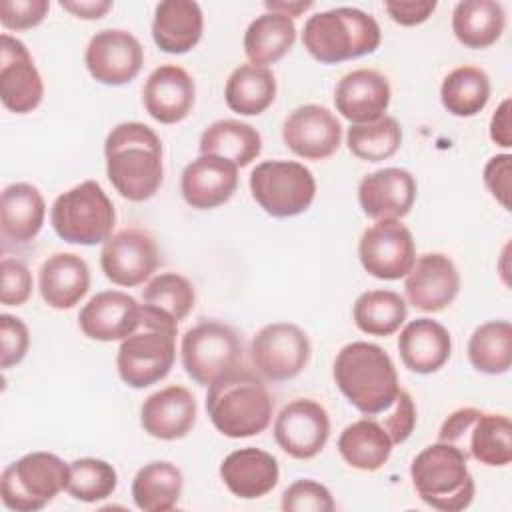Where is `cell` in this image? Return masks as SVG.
I'll use <instances>...</instances> for the list:
<instances>
[{
	"label": "cell",
	"instance_id": "27",
	"mask_svg": "<svg viewBox=\"0 0 512 512\" xmlns=\"http://www.w3.org/2000/svg\"><path fill=\"white\" fill-rule=\"evenodd\" d=\"M38 288L50 308L70 310L88 294L90 268L74 252H56L42 262Z\"/></svg>",
	"mask_w": 512,
	"mask_h": 512
},
{
	"label": "cell",
	"instance_id": "30",
	"mask_svg": "<svg viewBox=\"0 0 512 512\" xmlns=\"http://www.w3.org/2000/svg\"><path fill=\"white\" fill-rule=\"evenodd\" d=\"M46 216L40 190L28 182H14L2 190L0 232L10 244L22 246L38 236Z\"/></svg>",
	"mask_w": 512,
	"mask_h": 512
},
{
	"label": "cell",
	"instance_id": "35",
	"mask_svg": "<svg viewBox=\"0 0 512 512\" xmlns=\"http://www.w3.org/2000/svg\"><path fill=\"white\" fill-rule=\"evenodd\" d=\"M262 152L260 132L240 120L224 118L212 122L200 136V154H214L234 162L238 168L252 164Z\"/></svg>",
	"mask_w": 512,
	"mask_h": 512
},
{
	"label": "cell",
	"instance_id": "16",
	"mask_svg": "<svg viewBox=\"0 0 512 512\" xmlns=\"http://www.w3.org/2000/svg\"><path fill=\"white\" fill-rule=\"evenodd\" d=\"M90 76L106 86L132 82L144 64V48L128 30L106 28L96 32L84 54Z\"/></svg>",
	"mask_w": 512,
	"mask_h": 512
},
{
	"label": "cell",
	"instance_id": "9",
	"mask_svg": "<svg viewBox=\"0 0 512 512\" xmlns=\"http://www.w3.org/2000/svg\"><path fill=\"white\" fill-rule=\"evenodd\" d=\"M70 464L52 452H30L8 464L0 476V498L8 510L36 512L66 490Z\"/></svg>",
	"mask_w": 512,
	"mask_h": 512
},
{
	"label": "cell",
	"instance_id": "41",
	"mask_svg": "<svg viewBox=\"0 0 512 512\" xmlns=\"http://www.w3.org/2000/svg\"><path fill=\"white\" fill-rule=\"evenodd\" d=\"M196 302L194 286L178 272H162L154 276L142 290V304L150 306L172 320H184Z\"/></svg>",
	"mask_w": 512,
	"mask_h": 512
},
{
	"label": "cell",
	"instance_id": "52",
	"mask_svg": "<svg viewBox=\"0 0 512 512\" xmlns=\"http://www.w3.org/2000/svg\"><path fill=\"white\" fill-rule=\"evenodd\" d=\"M264 6H266V10L268 12H278V14H284V16H288V18H296V16H300L302 12H306V10H310L312 6H314V2H310V0H292V2H286V0H272V2H264Z\"/></svg>",
	"mask_w": 512,
	"mask_h": 512
},
{
	"label": "cell",
	"instance_id": "26",
	"mask_svg": "<svg viewBox=\"0 0 512 512\" xmlns=\"http://www.w3.org/2000/svg\"><path fill=\"white\" fill-rule=\"evenodd\" d=\"M224 486L242 500H256L272 492L280 478L278 460L260 448L246 446L230 452L220 464Z\"/></svg>",
	"mask_w": 512,
	"mask_h": 512
},
{
	"label": "cell",
	"instance_id": "33",
	"mask_svg": "<svg viewBox=\"0 0 512 512\" xmlns=\"http://www.w3.org/2000/svg\"><path fill=\"white\" fill-rule=\"evenodd\" d=\"M296 42V24L278 12L256 16L244 32V52L250 64L266 66L282 60Z\"/></svg>",
	"mask_w": 512,
	"mask_h": 512
},
{
	"label": "cell",
	"instance_id": "20",
	"mask_svg": "<svg viewBox=\"0 0 512 512\" xmlns=\"http://www.w3.org/2000/svg\"><path fill=\"white\" fill-rule=\"evenodd\" d=\"M78 326L90 340H124L140 326V304L122 290L98 292L82 306Z\"/></svg>",
	"mask_w": 512,
	"mask_h": 512
},
{
	"label": "cell",
	"instance_id": "22",
	"mask_svg": "<svg viewBox=\"0 0 512 512\" xmlns=\"http://www.w3.org/2000/svg\"><path fill=\"white\" fill-rule=\"evenodd\" d=\"M416 180L404 168H380L358 184V202L372 220H400L416 200Z\"/></svg>",
	"mask_w": 512,
	"mask_h": 512
},
{
	"label": "cell",
	"instance_id": "25",
	"mask_svg": "<svg viewBox=\"0 0 512 512\" xmlns=\"http://www.w3.org/2000/svg\"><path fill=\"white\" fill-rule=\"evenodd\" d=\"M194 394L178 384L166 386L150 394L140 408V424L144 432L158 440H180L196 424Z\"/></svg>",
	"mask_w": 512,
	"mask_h": 512
},
{
	"label": "cell",
	"instance_id": "13",
	"mask_svg": "<svg viewBox=\"0 0 512 512\" xmlns=\"http://www.w3.org/2000/svg\"><path fill=\"white\" fill-rule=\"evenodd\" d=\"M358 258L370 276L400 280L416 262L412 232L400 220H376L360 236Z\"/></svg>",
	"mask_w": 512,
	"mask_h": 512
},
{
	"label": "cell",
	"instance_id": "44",
	"mask_svg": "<svg viewBox=\"0 0 512 512\" xmlns=\"http://www.w3.org/2000/svg\"><path fill=\"white\" fill-rule=\"evenodd\" d=\"M30 348V332L28 326L12 316L0 314V366L8 370L20 364Z\"/></svg>",
	"mask_w": 512,
	"mask_h": 512
},
{
	"label": "cell",
	"instance_id": "36",
	"mask_svg": "<svg viewBox=\"0 0 512 512\" xmlns=\"http://www.w3.org/2000/svg\"><path fill=\"white\" fill-rule=\"evenodd\" d=\"M184 490L180 468L166 460L144 464L132 480V500L144 512L172 510Z\"/></svg>",
	"mask_w": 512,
	"mask_h": 512
},
{
	"label": "cell",
	"instance_id": "45",
	"mask_svg": "<svg viewBox=\"0 0 512 512\" xmlns=\"http://www.w3.org/2000/svg\"><path fill=\"white\" fill-rule=\"evenodd\" d=\"M0 302L4 306H22L32 294V274L28 266L16 258H2Z\"/></svg>",
	"mask_w": 512,
	"mask_h": 512
},
{
	"label": "cell",
	"instance_id": "47",
	"mask_svg": "<svg viewBox=\"0 0 512 512\" xmlns=\"http://www.w3.org/2000/svg\"><path fill=\"white\" fill-rule=\"evenodd\" d=\"M48 10V0H2L0 22L6 30H30L46 18Z\"/></svg>",
	"mask_w": 512,
	"mask_h": 512
},
{
	"label": "cell",
	"instance_id": "50",
	"mask_svg": "<svg viewBox=\"0 0 512 512\" xmlns=\"http://www.w3.org/2000/svg\"><path fill=\"white\" fill-rule=\"evenodd\" d=\"M510 98H504L496 112L490 118V138L500 148L512 146V128H510Z\"/></svg>",
	"mask_w": 512,
	"mask_h": 512
},
{
	"label": "cell",
	"instance_id": "12",
	"mask_svg": "<svg viewBox=\"0 0 512 512\" xmlns=\"http://www.w3.org/2000/svg\"><path fill=\"white\" fill-rule=\"evenodd\" d=\"M312 354L306 332L290 322H272L260 328L250 342V358L260 376L272 382L296 378Z\"/></svg>",
	"mask_w": 512,
	"mask_h": 512
},
{
	"label": "cell",
	"instance_id": "29",
	"mask_svg": "<svg viewBox=\"0 0 512 512\" xmlns=\"http://www.w3.org/2000/svg\"><path fill=\"white\" fill-rule=\"evenodd\" d=\"M202 8L192 0H164L154 10L152 38L166 54H186L202 38Z\"/></svg>",
	"mask_w": 512,
	"mask_h": 512
},
{
	"label": "cell",
	"instance_id": "23",
	"mask_svg": "<svg viewBox=\"0 0 512 512\" xmlns=\"http://www.w3.org/2000/svg\"><path fill=\"white\" fill-rule=\"evenodd\" d=\"M196 86L178 64H162L150 72L142 88L146 112L160 124H178L194 108Z\"/></svg>",
	"mask_w": 512,
	"mask_h": 512
},
{
	"label": "cell",
	"instance_id": "11",
	"mask_svg": "<svg viewBox=\"0 0 512 512\" xmlns=\"http://www.w3.org/2000/svg\"><path fill=\"white\" fill-rule=\"evenodd\" d=\"M180 352L186 374L200 386H210L242 362L238 334L216 320H202L188 328L182 336Z\"/></svg>",
	"mask_w": 512,
	"mask_h": 512
},
{
	"label": "cell",
	"instance_id": "31",
	"mask_svg": "<svg viewBox=\"0 0 512 512\" xmlns=\"http://www.w3.org/2000/svg\"><path fill=\"white\" fill-rule=\"evenodd\" d=\"M336 446L342 460L362 472L380 470L394 448L386 428L372 416L348 424L338 436Z\"/></svg>",
	"mask_w": 512,
	"mask_h": 512
},
{
	"label": "cell",
	"instance_id": "1",
	"mask_svg": "<svg viewBox=\"0 0 512 512\" xmlns=\"http://www.w3.org/2000/svg\"><path fill=\"white\" fill-rule=\"evenodd\" d=\"M106 176L114 190L130 200H150L164 178L162 142L158 134L142 122H122L114 126L104 142Z\"/></svg>",
	"mask_w": 512,
	"mask_h": 512
},
{
	"label": "cell",
	"instance_id": "17",
	"mask_svg": "<svg viewBox=\"0 0 512 512\" xmlns=\"http://www.w3.org/2000/svg\"><path fill=\"white\" fill-rule=\"evenodd\" d=\"M44 96L42 76L26 44L10 34L0 36V100L14 114H28Z\"/></svg>",
	"mask_w": 512,
	"mask_h": 512
},
{
	"label": "cell",
	"instance_id": "21",
	"mask_svg": "<svg viewBox=\"0 0 512 512\" xmlns=\"http://www.w3.org/2000/svg\"><path fill=\"white\" fill-rule=\"evenodd\" d=\"M238 188V166L214 154H200L180 176V192L188 206L212 210L226 204Z\"/></svg>",
	"mask_w": 512,
	"mask_h": 512
},
{
	"label": "cell",
	"instance_id": "24",
	"mask_svg": "<svg viewBox=\"0 0 512 512\" xmlns=\"http://www.w3.org/2000/svg\"><path fill=\"white\" fill-rule=\"evenodd\" d=\"M390 82L372 68H358L344 74L334 88V104L350 124H368L384 116L390 104Z\"/></svg>",
	"mask_w": 512,
	"mask_h": 512
},
{
	"label": "cell",
	"instance_id": "14",
	"mask_svg": "<svg viewBox=\"0 0 512 512\" xmlns=\"http://www.w3.org/2000/svg\"><path fill=\"white\" fill-rule=\"evenodd\" d=\"M330 438V416L312 398H294L274 420L276 444L296 460L318 456Z\"/></svg>",
	"mask_w": 512,
	"mask_h": 512
},
{
	"label": "cell",
	"instance_id": "48",
	"mask_svg": "<svg viewBox=\"0 0 512 512\" xmlns=\"http://www.w3.org/2000/svg\"><path fill=\"white\" fill-rule=\"evenodd\" d=\"M484 184L488 192L502 204V208L510 210V186H512V156L496 154L484 166Z\"/></svg>",
	"mask_w": 512,
	"mask_h": 512
},
{
	"label": "cell",
	"instance_id": "43",
	"mask_svg": "<svg viewBox=\"0 0 512 512\" xmlns=\"http://www.w3.org/2000/svg\"><path fill=\"white\" fill-rule=\"evenodd\" d=\"M284 512H332L336 508L330 490L310 478L292 482L280 502Z\"/></svg>",
	"mask_w": 512,
	"mask_h": 512
},
{
	"label": "cell",
	"instance_id": "15",
	"mask_svg": "<svg viewBox=\"0 0 512 512\" xmlns=\"http://www.w3.org/2000/svg\"><path fill=\"white\" fill-rule=\"evenodd\" d=\"M100 268L116 286L132 288L144 284L158 268V246L148 232L124 228L104 242Z\"/></svg>",
	"mask_w": 512,
	"mask_h": 512
},
{
	"label": "cell",
	"instance_id": "28",
	"mask_svg": "<svg viewBox=\"0 0 512 512\" xmlns=\"http://www.w3.org/2000/svg\"><path fill=\"white\" fill-rule=\"evenodd\" d=\"M402 364L416 374L438 372L450 358V332L432 318L410 320L398 336Z\"/></svg>",
	"mask_w": 512,
	"mask_h": 512
},
{
	"label": "cell",
	"instance_id": "40",
	"mask_svg": "<svg viewBox=\"0 0 512 512\" xmlns=\"http://www.w3.org/2000/svg\"><path fill=\"white\" fill-rule=\"evenodd\" d=\"M348 150L364 162H382L392 158L402 144L400 122L392 116H382L368 124H350L346 132Z\"/></svg>",
	"mask_w": 512,
	"mask_h": 512
},
{
	"label": "cell",
	"instance_id": "39",
	"mask_svg": "<svg viewBox=\"0 0 512 512\" xmlns=\"http://www.w3.org/2000/svg\"><path fill=\"white\" fill-rule=\"evenodd\" d=\"M468 360L482 374H506L512 366V324L508 320L480 324L468 340Z\"/></svg>",
	"mask_w": 512,
	"mask_h": 512
},
{
	"label": "cell",
	"instance_id": "3",
	"mask_svg": "<svg viewBox=\"0 0 512 512\" xmlns=\"http://www.w3.org/2000/svg\"><path fill=\"white\" fill-rule=\"evenodd\" d=\"M332 376L346 400L366 416L388 410L400 392L398 372L388 352L364 340L340 348Z\"/></svg>",
	"mask_w": 512,
	"mask_h": 512
},
{
	"label": "cell",
	"instance_id": "38",
	"mask_svg": "<svg viewBox=\"0 0 512 512\" xmlns=\"http://www.w3.org/2000/svg\"><path fill=\"white\" fill-rule=\"evenodd\" d=\"M440 100L452 116H476L490 100V78L478 66H458L442 80Z\"/></svg>",
	"mask_w": 512,
	"mask_h": 512
},
{
	"label": "cell",
	"instance_id": "2",
	"mask_svg": "<svg viewBox=\"0 0 512 512\" xmlns=\"http://www.w3.org/2000/svg\"><path fill=\"white\" fill-rule=\"evenodd\" d=\"M272 412L274 400L266 384L248 368L238 366L208 386L206 414L222 436H258L268 428Z\"/></svg>",
	"mask_w": 512,
	"mask_h": 512
},
{
	"label": "cell",
	"instance_id": "51",
	"mask_svg": "<svg viewBox=\"0 0 512 512\" xmlns=\"http://www.w3.org/2000/svg\"><path fill=\"white\" fill-rule=\"evenodd\" d=\"M60 8H64L66 12L82 20H98L112 8V2L110 0H60Z\"/></svg>",
	"mask_w": 512,
	"mask_h": 512
},
{
	"label": "cell",
	"instance_id": "49",
	"mask_svg": "<svg viewBox=\"0 0 512 512\" xmlns=\"http://www.w3.org/2000/svg\"><path fill=\"white\" fill-rule=\"evenodd\" d=\"M436 6L438 4L434 0H426V2L388 0V2H384V10L400 26H418V24L426 22L432 16V12L436 10Z\"/></svg>",
	"mask_w": 512,
	"mask_h": 512
},
{
	"label": "cell",
	"instance_id": "5",
	"mask_svg": "<svg viewBox=\"0 0 512 512\" xmlns=\"http://www.w3.org/2000/svg\"><path fill=\"white\" fill-rule=\"evenodd\" d=\"M382 32L374 16L360 8L340 6L310 16L302 44L320 64H338L378 50Z\"/></svg>",
	"mask_w": 512,
	"mask_h": 512
},
{
	"label": "cell",
	"instance_id": "7",
	"mask_svg": "<svg viewBox=\"0 0 512 512\" xmlns=\"http://www.w3.org/2000/svg\"><path fill=\"white\" fill-rule=\"evenodd\" d=\"M50 222L64 242L96 246L112 236L116 210L96 180H84L54 200Z\"/></svg>",
	"mask_w": 512,
	"mask_h": 512
},
{
	"label": "cell",
	"instance_id": "6",
	"mask_svg": "<svg viewBox=\"0 0 512 512\" xmlns=\"http://www.w3.org/2000/svg\"><path fill=\"white\" fill-rule=\"evenodd\" d=\"M410 478L424 504L442 512H460L474 500V478L466 454L446 442L426 446L410 464Z\"/></svg>",
	"mask_w": 512,
	"mask_h": 512
},
{
	"label": "cell",
	"instance_id": "42",
	"mask_svg": "<svg viewBox=\"0 0 512 512\" xmlns=\"http://www.w3.org/2000/svg\"><path fill=\"white\" fill-rule=\"evenodd\" d=\"M118 484L116 468L102 458H78L70 462L66 492L80 502L94 504L112 496Z\"/></svg>",
	"mask_w": 512,
	"mask_h": 512
},
{
	"label": "cell",
	"instance_id": "10",
	"mask_svg": "<svg viewBox=\"0 0 512 512\" xmlns=\"http://www.w3.org/2000/svg\"><path fill=\"white\" fill-rule=\"evenodd\" d=\"M250 192L274 218H292L310 208L316 196L312 172L294 160H264L250 172Z\"/></svg>",
	"mask_w": 512,
	"mask_h": 512
},
{
	"label": "cell",
	"instance_id": "46",
	"mask_svg": "<svg viewBox=\"0 0 512 512\" xmlns=\"http://www.w3.org/2000/svg\"><path fill=\"white\" fill-rule=\"evenodd\" d=\"M382 420L380 424L386 428L392 444H402L410 438L414 426H416V406L412 396L400 388V392L396 394L394 402L390 404L388 410L382 412Z\"/></svg>",
	"mask_w": 512,
	"mask_h": 512
},
{
	"label": "cell",
	"instance_id": "37",
	"mask_svg": "<svg viewBox=\"0 0 512 512\" xmlns=\"http://www.w3.org/2000/svg\"><path fill=\"white\" fill-rule=\"evenodd\" d=\"M408 316L406 300L394 290H368L360 294L352 308L354 324L368 336H392Z\"/></svg>",
	"mask_w": 512,
	"mask_h": 512
},
{
	"label": "cell",
	"instance_id": "34",
	"mask_svg": "<svg viewBox=\"0 0 512 512\" xmlns=\"http://www.w3.org/2000/svg\"><path fill=\"white\" fill-rule=\"evenodd\" d=\"M276 98V78L270 68L240 64L234 68L224 86L228 108L240 116H258L272 106Z\"/></svg>",
	"mask_w": 512,
	"mask_h": 512
},
{
	"label": "cell",
	"instance_id": "32",
	"mask_svg": "<svg viewBox=\"0 0 512 512\" xmlns=\"http://www.w3.org/2000/svg\"><path fill=\"white\" fill-rule=\"evenodd\" d=\"M506 26V14L494 0H464L454 6L452 32L466 48H488L500 40Z\"/></svg>",
	"mask_w": 512,
	"mask_h": 512
},
{
	"label": "cell",
	"instance_id": "4",
	"mask_svg": "<svg viewBox=\"0 0 512 512\" xmlns=\"http://www.w3.org/2000/svg\"><path fill=\"white\" fill-rule=\"evenodd\" d=\"M176 334V320L140 304V326L122 340L116 354V368L122 382L142 390L164 380L176 360Z\"/></svg>",
	"mask_w": 512,
	"mask_h": 512
},
{
	"label": "cell",
	"instance_id": "18",
	"mask_svg": "<svg viewBox=\"0 0 512 512\" xmlns=\"http://www.w3.org/2000/svg\"><path fill=\"white\" fill-rule=\"evenodd\" d=\"M282 140L304 160H324L340 148L342 124L326 106L304 104L284 118Z\"/></svg>",
	"mask_w": 512,
	"mask_h": 512
},
{
	"label": "cell",
	"instance_id": "8",
	"mask_svg": "<svg viewBox=\"0 0 512 512\" xmlns=\"http://www.w3.org/2000/svg\"><path fill=\"white\" fill-rule=\"evenodd\" d=\"M438 440L460 448L466 458L484 466L500 468L512 462V424L506 414L458 408L442 422Z\"/></svg>",
	"mask_w": 512,
	"mask_h": 512
},
{
	"label": "cell",
	"instance_id": "19",
	"mask_svg": "<svg viewBox=\"0 0 512 512\" xmlns=\"http://www.w3.org/2000/svg\"><path fill=\"white\" fill-rule=\"evenodd\" d=\"M404 278L408 302L422 312H442L460 292V274L456 264L442 252H426L418 256Z\"/></svg>",
	"mask_w": 512,
	"mask_h": 512
}]
</instances>
